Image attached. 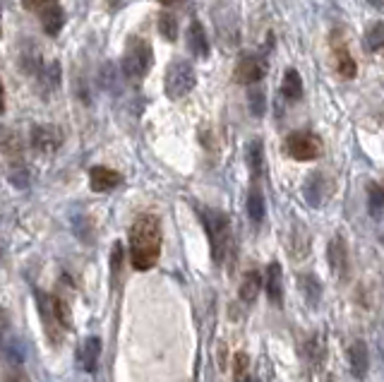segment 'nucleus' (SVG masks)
I'll use <instances>...</instances> for the list:
<instances>
[{
    "label": "nucleus",
    "instance_id": "9b49d317",
    "mask_svg": "<svg viewBox=\"0 0 384 382\" xmlns=\"http://www.w3.org/2000/svg\"><path fill=\"white\" fill-rule=\"evenodd\" d=\"M264 293L274 306L283 303V272L279 262H269L264 269Z\"/></svg>",
    "mask_w": 384,
    "mask_h": 382
},
{
    "label": "nucleus",
    "instance_id": "1a4fd4ad",
    "mask_svg": "<svg viewBox=\"0 0 384 382\" xmlns=\"http://www.w3.org/2000/svg\"><path fill=\"white\" fill-rule=\"evenodd\" d=\"M348 363H350V375L355 380H365L370 373V351L368 344L363 339H355L348 348Z\"/></svg>",
    "mask_w": 384,
    "mask_h": 382
},
{
    "label": "nucleus",
    "instance_id": "c756f323",
    "mask_svg": "<svg viewBox=\"0 0 384 382\" xmlns=\"http://www.w3.org/2000/svg\"><path fill=\"white\" fill-rule=\"evenodd\" d=\"M58 0H22V8L29 10V12H44L46 8L56 5Z\"/></svg>",
    "mask_w": 384,
    "mask_h": 382
},
{
    "label": "nucleus",
    "instance_id": "72a5a7b5",
    "mask_svg": "<svg viewBox=\"0 0 384 382\" xmlns=\"http://www.w3.org/2000/svg\"><path fill=\"white\" fill-rule=\"evenodd\" d=\"M5 111V89H3V82H0V116Z\"/></svg>",
    "mask_w": 384,
    "mask_h": 382
},
{
    "label": "nucleus",
    "instance_id": "cd10ccee",
    "mask_svg": "<svg viewBox=\"0 0 384 382\" xmlns=\"http://www.w3.org/2000/svg\"><path fill=\"white\" fill-rule=\"evenodd\" d=\"M305 356L313 363H322L324 356H327V346H324V339L322 337H313L305 344Z\"/></svg>",
    "mask_w": 384,
    "mask_h": 382
},
{
    "label": "nucleus",
    "instance_id": "6e6552de",
    "mask_svg": "<svg viewBox=\"0 0 384 382\" xmlns=\"http://www.w3.org/2000/svg\"><path fill=\"white\" fill-rule=\"evenodd\" d=\"M327 260H329V267H332V274L343 279L348 274V246L343 241V236H334L329 241V248H327Z\"/></svg>",
    "mask_w": 384,
    "mask_h": 382
},
{
    "label": "nucleus",
    "instance_id": "b1692460",
    "mask_svg": "<svg viewBox=\"0 0 384 382\" xmlns=\"http://www.w3.org/2000/svg\"><path fill=\"white\" fill-rule=\"evenodd\" d=\"M233 380L236 382H257L255 375L250 373V356L238 351L233 358Z\"/></svg>",
    "mask_w": 384,
    "mask_h": 382
},
{
    "label": "nucleus",
    "instance_id": "6ab92c4d",
    "mask_svg": "<svg viewBox=\"0 0 384 382\" xmlns=\"http://www.w3.org/2000/svg\"><path fill=\"white\" fill-rule=\"evenodd\" d=\"M260 288H262L260 272H248L243 276V284H241V301L243 303H255L257 296H260Z\"/></svg>",
    "mask_w": 384,
    "mask_h": 382
},
{
    "label": "nucleus",
    "instance_id": "7c9ffc66",
    "mask_svg": "<svg viewBox=\"0 0 384 382\" xmlns=\"http://www.w3.org/2000/svg\"><path fill=\"white\" fill-rule=\"evenodd\" d=\"M10 181L15 183L17 188H26V183H29V176H26V169L24 166H15L10 171Z\"/></svg>",
    "mask_w": 384,
    "mask_h": 382
},
{
    "label": "nucleus",
    "instance_id": "5701e85b",
    "mask_svg": "<svg viewBox=\"0 0 384 382\" xmlns=\"http://www.w3.org/2000/svg\"><path fill=\"white\" fill-rule=\"evenodd\" d=\"M51 308H53V318H56L58 325L65 327V329H72V313H70L68 301H63L61 296H53Z\"/></svg>",
    "mask_w": 384,
    "mask_h": 382
},
{
    "label": "nucleus",
    "instance_id": "393cba45",
    "mask_svg": "<svg viewBox=\"0 0 384 382\" xmlns=\"http://www.w3.org/2000/svg\"><path fill=\"white\" fill-rule=\"evenodd\" d=\"M368 212L370 216H380L384 212V188L377 183L368 186Z\"/></svg>",
    "mask_w": 384,
    "mask_h": 382
},
{
    "label": "nucleus",
    "instance_id": "423d86ee",
    "mask_svg": "<svg viewBox=\"0 0 384 382\" xmlns=\"http://www.w3.org/2000/svg\"><path fill=\"white\" fill-rule=\"evenodd\" d=\"M29 142L36 151L53 154V151L63 144V133L56 128V125H34V128H31V135H29Z\"/></svg>",
    "mask_w": 384,
    "mask_h": 382
},
{
    "label": "nucleus",
    "instance_id": "0eeeda50",
    "mask_svg": "<svg viewBox=\"0 0 384 382\" xmlns=\"http://www.w3.org/2000/svg\"><path fill=\"white\" fill-rule=\"evenodd\" d=\"M267 75V63L260 56H243L236 65V82L241 84H257Z\"/></svg>",
    "mask_w": 384,
    "mask_h": 382
},
{
    "label": "nucleus",
    "instance_id": "f257e3e1",
    "mask_svg": "<svg viewBox=\"0 0 384 382\" xmlns=\"http://www.w3.org/2000/svg\"><path fill=\"white\" fill-rule=\"evenodd\" d=\"M161 255V223L154 214L137 216L130 228V262L137 272H149Z\"/></svg>",
    "mask_w": 384,
    "mask_h": 382
},
{
    "label": "nucleus",
    "instance_id": "aec40b11",
    "mask_svg": "<svg viewBox=\"0 0 384 382\" xmlns=\"http://www.w3.org/2000/svg\"><path fill=\"white\" fill-rule=\"evenodd\" d=\"M322 183H324L322 174H310L308 176L305 186H303V195H305L310 207H320L322 205Z\"/></svg>",
    "mask_w": 384,
    "mask_h": 382
},
{
    "label": "nucleus",
    "instance_id": "f3484780",
    "mask_svg": "<svg viewBox=\"0 0 384 382\" xmlns=\"http://www.w3.org/2000/svg\"><path fill=\"white\" fill-rule=\"evenodd\" d=\"M281 96L286 99V101H298V99L303 96V80L300 75H298V70L288 68L286 75H283L281 80Z\"/></svg>",
    "mask_w": 384,
    "mask_h": 382
},
{
    "label": "nucleus",
    "instance_id": "4be33fe9",
    "mask_svg": "<svg viewBox=\"0 0 384 382\" xmlns=\"http://www.w3.org/2000/svg\"><path fill=\"white\" fill-rule=\"evenodd\" d=\"M264 212H267V207H264V195L260 188H253L248 193V216L253 219L255 223H260L264 219Z\"/></svg>",
    "mask_w": 384,
    "mask_h": 382
},
{
    "label": "nucleus",
    "instance_id": "a878e982",
    "mask_svg": "<svg viewBox=\"0 0 384 382\" xmlns=\"http://www.w3.org/2000/svg\"><path fill=\"white\" fill-rule=\"evenodd\" d=\"M158 31H161L163 39L176 41L178 39V19H176L173 12H161V15H158Z\"/></svg>",
    "mask_w": 384,
    "mask_h": 382
},
{
    "label": "nucleus",
    "instance_id": "4468645a",
    "mask_svg": "<svg viewBox=\"0 0 384 382\" xmlns=\"http://www.w3.org/2000/svg\"><path fill=\"white\" fill-rule=\"evenodd\" d=\"M41 22H44V31L49 36H58L65 24V10L61 8V5H51V8H46L41 12Z\"/></svg>",
    "mask_w": 384,
    "mask_h": 382
},
{
    "label": "nucleus",
    "instance_id": "ddd939ff",
    "mask_svg": "<svg viewBox=\"0 0 384 382\" xmlns=\"http://www.w3.org/2000/svg\"><path fill=\"white\" fill-rule=\"evenodd\" d=\"M185 41H188V49L192 51V56H197V58L209 56V41H207V34H204V27L200 22L190 24L188 34H185Z\"/></svg>",
    "mask_w": 384,
    "mask_h": 382
},
{
    "label": "nucleus",
    "instance_id": "f03ea898",
    "mask_svg": "<svg viewBox=\"0 0 384 382\" xmlns=\"http://www.w3.org/2000/svg\"><path fill=\"white\" fill-rule=\"evenodd\" d=\"M202 223L207 228L209 243H211V255H214L216 262H223L231 246V223L228 216L218 209H202Z\"/></svg>",
    "mask_w": 384,
    "mask_h": 382
},
{
    "label": "nucleus",
    "instance_id": "c9c22d12",
    "mask_svg": "<svg viewBox=\"0 0 384 382\" xmlns=\"http://www.w3.org/2000/svg\"><path fill=\"white\" fill-rule=\"evenodd\" d=\"M322 382H336V378H334V375H327V378H324Z\"/></svg>",
    "mask_w": 384,
    "mask_h": 382
},
{
    "label": "nucleus",
    "instance_id": "2f4dec72",
    "mask_svg": "<svg viewBox=\"0 0 384 382\" xmlns=\"http://www.w3.org/2000/svg\"><path fill=\"white\" fill-rule=\"evenodd\" d=\"M3 382H29V378H26L24 373H10V375H5Z\"/></svg>",
    "mask_w": 384,
    "mask_h": 382
},
{
    "label": "nucleus",
    "instance_id": "7ed1b4c3",
    "mask_svg": "<svg viewBox=\"0 0 384 382\" xmlns=\"http://www.w3.org/2000/svg\"><path fill=\"white\" fill-rule=\"evenodd\" d=\"M149 68H151V46L144 41V39H130L128 49H125V56H123V65H121L123 75L128 77V80L137 82L147 75Z\"/></svg>",
    "mask_w": 384,
    "mask_h": 382
},
{
    "label": "nucleus",
    "instance_id": "f8f14e48",
    "mask_svg": "<svg viewBox=\"0 0 384 382\" xmlns=\"http://www.w3.org/2000/svg\"><path fill=\"white\" fill-rule=\"evenodd\" d=\"M98 358H101V339L98 337H87L79 346V353H77V361H79V368L84 373H94L96 366H98Z\"/></svg>",
    "mask_w": 384,
    "mask_h": 382
},
{
    "label": "nucleus",
    "instance_id": "412c9836",
    "mask_svg": "<svg viewBox=\"0 0 384 382\" xmlns=\"http://www.w3.org/2000/svg\"><path fill=\"white\" fill-rule=\"evenodd\" d=\"M248 104H250V114H253L255 118H262L264 116V111H267V96H264V89L260 87V82L250 84Z\"/></svg>",
    "mask_w": 384,
    "mask_h": 382
},
{
    "label": "nucleus",
    "instance_id": "e433bc0d",
    "mask_svg": "<svg viewBox=\"0 0 384 382\" xmlns=\"http://www.w3.org/2000/svg\"><path fill=\"white\" fill-rule=\"evenodd\" d=\"M161 3H163V5H171V3H173V0H161Z\"/></svg>",
    "mask_w": 384,
    "mask_h": 382
},
{
    "label": "nucleus",
    "instance_id": "20e7f679",
    "mask_svg": "<svg viewBox=\"0 0 384 382\" xmlns=\"http://www.w3.org/2000/svg\"><path fill=\"white\" fill-rule=\"evenodd\" d=\"M197 84V75L192 63L188 61H173L166 70V80H163V89H166V96L178 101V99L188 96Z\"/></svg>",
    "mask_w": 384,
    "mask_h": 382
},
{
    "label": "nucleus",
    "instance_id": "c85d7f7f",
    "mask_svg": "<svg viewBox=\"0 0 384 382\" xmlns=\"http://www.w3.org/2000/svg\"><path fill=\"white\" fill-rule=\"evenodd\" d=\"M121 267H123V246L116 243L113 250H111V274H113V279L121 272Z\"/></svg>",
    "mask_w": 384,
    "mask_h": 382
},
{
    "label": "nucleus",
    "instance_id": "a211bd4d",
    "mask_svg": "<svg viewBox=\"0 0 384 382\" xmlns=\"http://www.w3.org/2000/svg\"><path fill=\"white\" fill-rule=\"evenodd\" d=\"M334 65H336V72H339L341 77H346V80H353L355 70H358V65H355L353 56L346 51V46L334 49Z\"/></svg>",
    "mask_w": 384,
    "mask_h": 382
},
{
    "label": "nucleus",
    "instance_id": "bb28decb",
    "mask_svg": "<svg viewBox=\"0 0 384 382\" xmlns=\"http://www.w3.org/2000/svg\"><path fill=\"white\" fill-rule=\"evenodd\" d=\"M365 46L370 51H382L384 49V22L370 24L365 31Z\"/></svg>",
    "mask_w": 384,
    "mask_h": 382
},
{
    "label": "nucleus",
    "instance_id": "39448f33",
    "mask_svg": "<svg viewBox=\"0 0 384 382\" xmlns=\"http://www.w3.org/2000/svg\"><path fill=\"white\" fill-rule=\"evenodd\" d=\"M286 151L295 161H315L322 154V140L315 133H290L286 137Z\"/></svg>",
    "mask_w": 384,
    "mask_h": 382
},
{
    "label": "nucleus",
    "instance_id": "2eb2a0df",
    "mask_svg": "<svg viewBox=\"0 0 384 382\" xmlns=\"http://www.w3.org/2000/svg\"><path fill=\"white\" fill-rule=\"evenodd\" d=\"M298 286H300L303 296H305V301L310 303L313 308L320 306L322 301V284L320 279H317L315 274H298Z\"/></svg>",
    "mask_w": 384,
    "mask_h": 382
},
{
    "label": "nucleus",
    "instance_id": "f704fd0d",
    "mask_svg": "<svg viewBox=\"0 0 384 382\" xmlns=\"http://www.w3.org/2000/svg\"><path fill=\"white\" fill-rule=\"evenodd\" d=\"M370 5H373V8H377V10H382L384 8V0H368Z\"/></svg>",
    "mask_w": 384,
    "mask_h": 382
},
{
    "label": "nucleus",
    "instance_id": "dca6fc26",
    "mask_svg": "<svg viewBox=\"0 0 384 382\" xmlns=\"http://www.w3.org/2000/svg\"><path fill=\"white\" fill-rule=\"evenodd\" d=\"M245 161H248L250 166V174L255 178L262 174L264 169V144L260 137H255V140L248 142V147H245Z\"/></svg>",
    "mask_w": 384,
    "mask_h": 382
},
{
    "label": "nucleus",
    "instance_id": "473e14b6",
    "mask_svg": "<svg viewBox=\"0 0 384 382\" xmlns=\"http://www.w3.org/2000/svg\"><path fill=\"white\" fill-rule=\"evenodd\" d=\"M10 353L15 356V358H12V361H15V363H22V361H24V353H19V344H17V341H12Z\"/></svg>",
    "mask_w": 384,
    "mask_h": 382
},
{
    "label": "nucleus",
    "instance_id": "9d476101",
    "mask_svg": "<svg viewBox=\"0 0 384 382\" xmlns=\"http://www.w3.org/2000/svg\"><path fill=\"white\" fill-rule=\"evenodd\" d=\"M123 183V176L108 166H94L89 171V186L94 193H111Z\"/></svg>",
    "mask_w": 384,
    "mask_h": 382
}]
</instances>
